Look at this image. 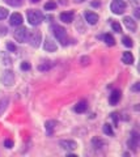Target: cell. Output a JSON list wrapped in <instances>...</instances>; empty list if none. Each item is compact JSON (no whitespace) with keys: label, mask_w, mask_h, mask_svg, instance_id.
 <instances>
[{"label":"cell","mask_w":140,"mask_h":157,"mask_svg":"<svg viewBox=\"0 0 140 157\" xmlns=\"http://www.w3.org/2000/svg\"><path fill=\"white\" fill-rule=\"evenodd\" d=\"M102 130H104V132H105L106 135H110V136H113V135H114L113 128H112V126H110V124H105Z\"/></svg>","instance_id":"obj_22"},{"label":"cell","mask_w":140,"mask_h":157,"mask_svg":"<svg viewBox=\"0 0 140 157\" xmlns=\"http://www.w3.org/2000/svg\"><path fill=\"white\" fill-rule=\"evenodd\" d=\"M76 3H83V2H85V0H75Z\"/></svg>","instance_id":"obj_33"},{"label":"cell","mask_w":140,"mask_h":157,"mask_svg":"<svg viewBox=\"0 0 140 157\" xmlns=\"http://www.w3.org/2000/svg\"><path fill=\"white\" fill-rule=\"evenodd\" d=\"M28 33H29V30L25 26H18L16 30H14V39L20 43H24L28 39Z\"/></svg>","instance_id":"obj_3"},{"label":"cell","mask_w":140,"mask_h":157,"mask_svg":"<svg viewBox=\"0 0 140 157\" xmlns=\"http://www.w3.org/2000/svg\"><path fill=\"white\" fill-rule=\"evenodd\" d=\"M119 100H120V92L117 90V89L113 90L112 94H110V104H112V105H117L119 102Z\"/></svg>","instance_id":"obj_14"},{"label":"cell","mask_w":140,"mask_h":157,"mask_svg":"<svg viewBox=\"0 0 140 157\" xmlns=\"http://www.w3.org/2000/svg\"><path fill=\"white\" fill-rule=\"evenodd\" d=\"M52 33H54L55 38L58 39V42H60L62 46H67V43H68V37H67V32L63 26L54 25L52 26Z\"/></svg>","instance_id":"obj_1"},{"label":"cell","mask_w":140,"mask_h":157,"mask_svg":"<svg viewBox=\"0 0 140 157\" xmlns=\"http://www.w3.org/2000/svg\"><path fill=\"white\" fill-rule=\"evenodd\" d=\"M110 8H112L113 13L122 14V13H124V11H126V3H124L123 0H114L112 3V6H110Z\"/></svg>","instance_id":"obj_4"},{"label":"cell","mask_w":140,"mask_h":157,"mask_svg":"<svg viewBox=\"0 0 140 157\" xmlns=\"http://www.w3.org/2000/svg\"><path fill=\"white\" fill-rule=\"evenodd\" d=\"M22 21H24V18L20 13H13L11 16V18H9V24H11L12 26H20L22 24Z\"/></svg>","instance_id":"obj_9"},{"label":"cell","mask_w":140,"mask_h":157,"mask_svg":"<svg viewBox=\"0 0 140 157\" xmlns=\"http://www.w3.org/2000/svg\"><path fill=\"white\" fill-rule=\"evenodd\" d=\"M139 145V134L138 132H132L131 136H130V140H128V147H131V148L135 151L136 149V147Z\"/></svg>","instance_id":"obj_11"},{"label":"cell","mask_w":140,"mask_h":157,"mask_svg":"<svg viewBox=\"0 0 140 157\" xmlns=\"http://www.w3.org/2000/svg\"><path fill=\"white\" fill-rule=\"evenodd\" d=\"M50 64H41L40 67H38V70L40 71H47V70H50Z\"/></svg>","instance_id":"obj_29"},{"label":"cell","mask_w":140,"mask_h":157,"mask_svg":"<svg viewBox=\"0 0 140 157\" xmlns=\"http://www.w3.org/2000/svg\"><path fill=\"white\" fill-rule=\"evenodd\" d=\"M7 48H8V50H9V51H12V52H14V51H16V50H17V47H16V46H14V45H13V43H11V42H8V43H7Z\"/></svg>","instance_id":"obj_27"},{"label":"cell","mask_w":140,"mask_h":157,"mask_svg":"<svg viewBox=\"0 0 140 157\" xmlns=\"http://www.w3.org/2000/svg\"><path fill=\"white\" fill-rule=\"evenodd\" d=\"M135 16H136V18L140 17V14H139V9H135Z\"/></svg>","instance_id":"obj_31"},{"label":"cell","mask_w":140,"mask_h":157,"mask_svg":"<svg viewBox=\"0 0 140 157\" xmlns=\"http://www.w3.org/2000/svg\"><path fill=\"white\" fill-rule=\"evenodd\" d=\"M131 89H132L134 92H139V90H140V82H136V84H135V85L131 88Z\"/></svg>","instance_id":"obj_30"},{"label":"cell","mask_w":140,"mask_h":157,"mask_svg":"<svg viewBox=\"0 0 140 157\" xmlns=\"http://www.w3.org/2000/svg\"><path fill=\"white\" fill-rule=\"evenodd\" d=\"M4 147H7V148H12V147H13V141L11 139L4 140Z\"/></svg>","instance_id":"obj_28"},{"label":"cell","mask_w":140,"mask_h":157,"mask_svg":"<svg viewBox=\"0 0 140 157\" xmlns=\"http://www.w3.org/2000/svg\"><path fill=\"white\" fill-rule=\"evenodd\" d=\"M104 39H105V42H106L108 46H114L115 45V39H114V37L112 36V34H105Z\"/></svg>","instance_id":"obj_19"},{"label":"cell","mask_w":140,"mask_h":157,"mask_svg":"<svg viewBox=\"0 0 140 157\" xmlns=\"http://www.w3.org/2000/svg\"><path fill=\"white\" fill-rule=\"evenodd\" d=\"M21 70H22V71L30 70V64H29L28 62H22V63H21Z\"/></svg>","instance_id":"obj_26"},{"label":"cell","mask_w":140,"mask_h":157,"mask_svg":"<svg viewBox=\"0 0 140 157\" xmlns=\"http://www.w3.org/2000/svg\"><path fill=\"white\" fill-rule=\"evenodd\" d=\"M28 37H29V42L33 47H38L40 46V42H41V33L40 32H30L28 33Z\"/></svg>","instance_id":"obj_5"},{"label":"cell","mask_w":140,"mask_h":157,"mask_svg":"<svg viewBox=\"0 0 140 157\" xmlns=\"http://www.w3.org/2000/svg\"><path fill=\"white\" fill-rule=\"evenodd\" d=\"M8 104H9V100H8L7 97L0 98V115H2L3 113L6 111V109L8 107Z\"/></svg>","instance_id":"obj_16"},{"label":"cell","mask_w":140,"mask_h":157,"mask_svg":"<svg viewBox=\"0 0 140 157\" xmlns=\"http://www.w3.org/2000/svg\"><path fill=\"white\" fill-rule=\"evenodd\" d=\"M17 3H21V0H17Z\"/></svg>","instance_id":"obj_34"},{"label":"cell","mask_w":140,"mask_h":157,"mask_svg":"<svg viewBox=\"0 0 140 157\" xmlns=\"http://www.w3.org/2000/svg\"><path fill=\"white\" fill-rule=\"evenodd\" d=\"M28 21L30 25L37 26L43 21V16L40 11H34V9H29L28 11Z\"/></svg>","instance_id":"obj_2"},{"label":"cell","mask_w":140,"mask_h":157,"mask_svg":"<svg viewBox=\"0 0 140 157\" xmlns=\"http://www.w3.org/2000/svg\"><path fill=\"white\" fill-rule=\"evenodd\" d=\"M43 48L49 52H54V51L58 50V45H56V42H54L51 38H46L45 43H43Z\"/></svg>","instance_id":"obj_7"},{"label":"cell","mask_w":140,"mask_h":157,"mask_svg":"<svg viewBox=\"0 0 140 157\" xmlns=\"http://www.w3.org/2000/svg\"><path fill=\"white\" fill-rule=\"evenodd\" d=\"M122 42H123V45L126 46V47H132V46H134V43H132V39H131V38H128V37H123Z\"/></svg>","instance_id":"obj_21"},{"label":"cell","mask_w":140,"mask_h":157,"mask_svg":"<svg viewBox=\"0 0 140 157\" xmlns=\"http://www.w3.org/2000/svg\"><path fill=\"white\" fill-rule=\"evenodd\" d=\"M123 22H124V25H126V28L128 29L130 32H136V22H135L131 17H128V16L124 17Z\"/></svg>","instance_id":"obj_12"},{"label":"cell","mask_w":140,"mask_h":157,"mask_svg":"<svg viewBox=\"0 0 140 157\" xmlns=\"http://www.w3.org/2000/svg\"><path fill=\"white\" fill-rule=\"evenodd\" d=\"M30 2H32V3H40L41 0H30Z\"/></svg>","instance_id":"obj_32"},{"label":"cell","mask_w":140,"mask_h":157,"mask_svg":"<svg viewBox=\"0 0 140 157\" xmlns=\"http://www.w3.org/2000/svg\"><path fill=\"white\" fill-rule=\"evenodd\" d=\"M112 28H113V30H114V32H117V33H120V32H122V26H120V24H119V22H112Z\"/></svg>","instance_id":"obj_24"},{"label":"cell","mask_w":140,"mask_h":157,"mask_svg":"<svg viewBox=\"0 0 140 157\" xmlns=\"http://www.w3.org/2000/svg\"><path fill=\"white\" fill-rule=\"evenodd\" d=\"M74 13L72 12H63V13H60V20L63 22H66V24H70V22H72L74 21Z\"/></svg>","instance_id":"obj_13"},{"label":"cell","mask_w":140,"mask_h":157,"mask_svg":"<svg viewBox=\"0 0 140 157\" xmlns=\"http://www.w3.org/2000/svg\"><path fill=\"white\" fill-rule=\"evenodd\" d=\"M55 121H49V122H46V132H47V135H52V132H54V127H55Z\"/></svg>","instance_id":"obj_17"},{"label":"cell","mask_w":140,"mask_h":157,"mask_svg":"<svg viewBox=\"0 0 140 157\" xmlns=\"http://www.w3.org/2000/svg\"><path fill=\"white\" fill-rule=\"evenodd\" d=\"M59 144H60L62 148L66 149V151H75L77 148V144L74 140H62Z\"/></svg>","instance_id":"obj_8"},{"label":"cell","mask_w":140,"mask_h":157,"mask_svg":"<svg viewBox=\"0 0 140 157\" xmlns=\"http://www.w3.org/2000/svg\"><path fill=\"white\" fill-rule=\"evenodd\" d=\"M56 8V3L55 2H47L45 4V9L46 11H52V9Z\"/></svg>","instance_id":"obj_20"},{"label":"cell","mask_w":140,"mask_h":157,"mask_svg":"<svg viewBox=\"0 0 140 157\" xmlns=\"http://www.w3.org/2000/svg\"><path fill=\"white\" fill-rule=\"evenodd\" d=\"M86 107H88L86 102H85V101H80L79 104L75 106V111H76V113H84V111L86 110Z\"/></svg>","instance_id":"obj_18"},{"label":"cell","mask_w":140,"mask_h":157,"mask_svg":"<svg viewBox=\"0 0 140 157\" xmlns=\"http://www.w3.org/2000/svg\"><path fill=\"white\" fill-rule=\"evenodd\" d=\"M84 17L86 20V22L90 24V25H94V24H97V21H98V14H96L94 12H88L86 11L84 13Z\"/></svg>","instance_id":"obj_10"},{"label":"cell","mask_w":140,"mask_h":157,"mask_svg":"<svg viewBox=\"0 0 140 157\" xmlns=\"http://www.w3.org/2000/svg\"><path fill=\"white\" fill-rule=\"evenodd\" d=\"M93 144L96 145V148H98V145H104V141L101 139H97V137H94L93 139Z\"/></svg>","instance_id":"obj_25"},{"label":"cell","mask_w":140,"mask_h":157,"mask_svg":"<svg viewBox=\"0 0 140 157\" xmlns=\"http://www.w3.org/2000/svg\"><path fill=\"white\" fill-rule=\"evenodd\" d=\"M8 14H9V12H8L7 8H2V7H0V20H4L6 17H8Z\"/></svg>","instance_id":"obj_23"},{"label":"cell","mask_w":140,"mask_h":157,"mask_svg":"<svg viewBox=\"0 0 140 157\" xmlns=\"http://www.w3.org/2000/svg\"><path fill=\"white\" fill-rule=\"evenodd\" d=\"M122 62L124 64H132L134 63V55L131 52H123V56H122Z\"/></svg>","instance_id":"obj_15"},{"label":"cell","mask_w":140,"mask_h":157,"mask_svg":"<svg viewBox=\"0 0 140 157\" xmlns=\"http://www.w3.org/2000/svg\"><path fill=\"white\" fill-rule=\"evenodd\" d=\"M2 82L3 84H6L7 86L12 85L14 82V73L12 71H6L3 73V76H2Z\"/></svg>","instance_id":"obj_6"}]
</instances>
